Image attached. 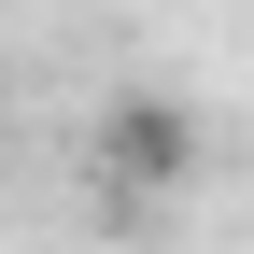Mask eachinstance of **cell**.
Listing matches in <instances>:
<instances>
[{
    "label": "cell",
    "mask_w": 254,
    "mask_h": 254,
    "mask_svg": "<svg viewBox=\"0 0 254 254\" xmlns=\"http://www.w3.org/2000/svg\"><path fill=\"white\" fill-rule=\"evenodd\" d=\"M0 113H14V85H0Z\"/></svg>",
    "instance_id": "cell-2"
},
{
    "label": "cell",
    "mask_w": 254,
    "mask_h": 254,
    "mask_svg": "<svg viewBox=\"0 0 254 254\" xmlns=\"http://www.w3.org/2000/svg\"><path fill=\"white\" fill-rule=\"evenodd\" d=\"M85 170H99V198H113V212H155L184 170H198V113L155 99V85H113L99 127H85Z\"/></svg>",
    "instance_id": "cell-1"
}]
</instances>
